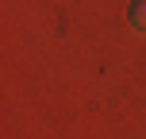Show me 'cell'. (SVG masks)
<instances>
[{
  "label": "cell",
  "mask_w": 146,
  "mask_h": 139,
  "mask_svg": "<svg viewBox=\"0 0 146 139\" xmlns=\"http://www.w3.org/2000/svg\"><path fill=\"white\" fill-rule=\"evenodd\" d=\"M131 23L139 31H146V0H131Z\"/></svg>",
  "instance_id": "6da1fadb"
}]
</instances>
